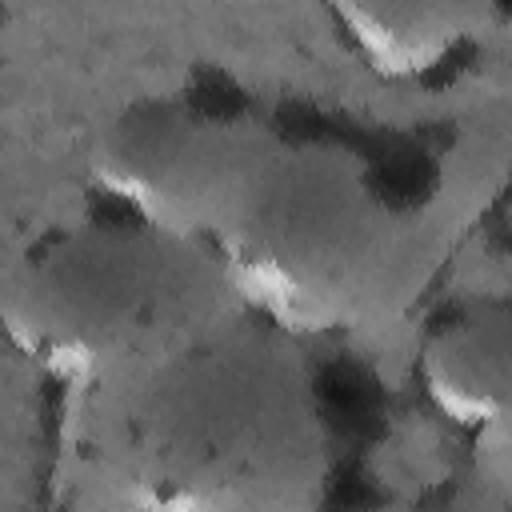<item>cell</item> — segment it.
Returning a JSON list of instances; mask_svg holds the SVG:
<instances>
[{
  "instance_id": "cell-2",
  "label": "cell",
  "mask_w": 512,
  "mask_h": 512,
  "mask_svg": "<svg viewBox=\"0 0 512 512\" xmlns=\"http://www.w3.org/2000/svg\"><path fill=\"white\" fill-rule=\"evenodd\" d=\"M12 348L48 380L100 392L140 380L244 320L212 248L144 224L84 220L44 236L0 288Z\"/></svg>"
},
{
  "instance_id": "cell-5",
  "label": "cell",
  "mask_w": 512,
  "mask_h": 512,
  "mask_svg": "<svg viewBox=\"0 0 512 512\" xmlns=\"http://www.w3.org/2000/svg\"><path fill=\"white\" fill-rule=\"evenodd\" d=\"M416 376L432 412L464 440L468 472L512 496V300L444 316L420 344Z\"/></svg>"
},
{
  "instance_id": "cell-7",
  "label": "cell",
  "mask_w": 512,
  "mask_h": 512,
  "mask_svg": "<svg viewBox=\"0 0 512 512\" xmlns=\"http://www.w3.org/2000/svg\"><path fill=\"white\" fill-rule=\"evenodd\" d=\"M504 492L484 484L476 472H456L412 500L408 512H504Z\"/></svg>"
},
{
  "instance_id": "cell-6",
  "label": "cell",
  "mask_w": 512,
  "mask_h": 512,
  "mask_svg": "<svg viewBox=\"0 0 512 512\" xmlns=\"http://www.w3.org/2000/svg\"><path fill=\"white\" fill-rule=\"evenodd\" d=\"M332 20L348 36L352 52L384 76H420L448 60L464 40L488 32L492 4H336Z\"/></svg>"
},
{
  "instance_id": "cell-4",
  "label": "cell",
  "mask_w": 512,
  "mask_h": 512,
  "mask_svg": "<svg viewBox=\"0 0 512 512\" xmlns=\"http://www.w3.org/2000/svg\"><path fill=\"white\" fill-rule=\"evenodd\" d=\"M284 140L256 120L188 100L120 108L92 140V180L132 224L216 248Z\"/></svg>"
},
{
  "instance_id": "cell-3",
  "label": "cell",
  "mask_w": 512,
  "mask_h": 512,
  "mask_svg": "<svg viewBox=\"0 0 512 512\" xmlns=\"http://www.w3.org/2000/svg\"><path fill=\"white\" fill-rule=\"evenodd\" d=\"M212 252L244 316L292 340L384 320L428 260L412 216L336 144H284Z\"/></svg>"
},
{
  "instance_id": "cell-1",
  "label": "cell",
  "mask_w": 512,
  "mask_h": 512,
  "mask_svg": "<svg viewBox=\"0 0 512 512\" xmlns=\"http://www.w3.org/2000/svg\"><path fill=\"white\" fill-rule=\"evenodd\" d=\"M332 448L296 340L236 320L180 360L64 396L52 512H320Z\"/></svg>"
}]
</instances>
